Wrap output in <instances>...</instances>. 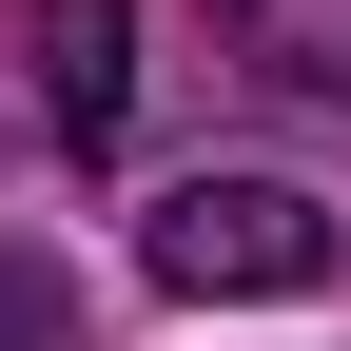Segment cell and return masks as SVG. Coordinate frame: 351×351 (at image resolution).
<instances>
[{"mask_svg": "<svg viewBox=\"0 0 351 351\" xmlns=\"http://www.w3.org/2000/svg\"><path fill=\"white\" fill-rule=\"evenodd\" d=\"M137 254H156V293H195V313L313 293V274H332V195H293V176H176Z\"/></svg>", "mask_w": 351, "mask_h": 351, "instance_id": "1", "label": "cell"}, {"mask_svg": "<svg viewBox=\"0 0 351 351\" xmlns=\"http://www.w3.org/2000/svg\"><path fill=\"white\" fill-rule=\"evenodd\" d=\"M20 98L59 156H98L137 117V0H20Z\"/></svg>", "mask_w": 351, "mask_h": 351, "instance_id": "2", "label": "cell"}, {"mask_svg": "<svg viewBox=\"0 0 351 351\" xmlns=\"http://www.w3.org/2000/svg\"><path fill=\"white\" fill-rule=\"evenodd\" d=\"M254 78H293V98H351V0H234Z\"/></svg>", "mask_w": 351, "mask_h": 351, "instance_id": "3", "label": "cell"}, {"mask_svg": "<svg viewBox=\"0 0 351 351\" xmlns=\"http://www.w3.org/2000/svg\"><path fill=\"white\" fill-rule=\"evenodd\" d=\"M0 351H78V274L59 254H0Z\"/></svg>", "mask_w": 351, "mask_h": 351, "instance_id": "4", "label": "cell"}]
</instances>
